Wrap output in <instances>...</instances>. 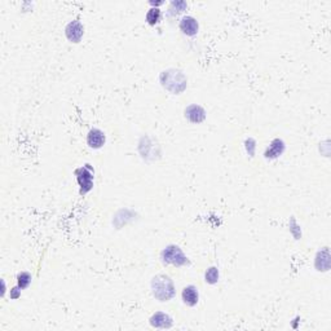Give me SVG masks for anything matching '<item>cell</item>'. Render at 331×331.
I'll return each mask as SVG.
<instances>
[{
    "mask_svg": "<svg viewBox=\"0 0 331 331\" xmlns=\"http://www.w3.org/2000/svg\"><path fill=\"white\" fill-rule=\"evenodd\" d=\"M159 83L167 92L181 95L188 87V78L180 69L170 68L159 74Z\"/></svg>",
    "mask_w": 331,
    "mask_h": 331,
    "instance_id": "6da1fadb",
    "label": "cell"
},
{
    "mask_svg": "<svg viewBox=\"0 0 331 331\" xmlns=\"http://www.w3.org/2000/svg\"><path fill=\"white\" fill-rule=\"evenodd\" d=\"M150 288L153 296L161 303L170 301L171 299L175 298L176 288L173 283L172 278L167 274L159 273L151 278Z\"/></svg>",
    "mask_w": 331,
    "mask_h": 331,
    "instance_id": "7a4b0ae2",
    "label": "cell"
},
{
    "mask_svg": "<svg viewBox=\"0 0 331 331\" xmlns=\"http://www.w3.org/2000/svg\"><path fill=\"white\" fill-rule=\"evenodd\" d=\"M161 261L164 266H173L178 268L190 264L189 257L184 254L178 245H168L164 247L161 251Z\"/></svg>",
    "mask_w": 331,
    "mask_h": 331,
    "instance_id": "3957f363",
    "label": "cell"
},
{
    "mask_svg": "<svg viewBox=\"0 0 331 331\" xmlns=\"http://www.w3.org/2000/svg\"><path fill=\"white\" fill-rule=\"evenodd\" d=\"M74 175L77 176V181L80 186L79 194L85 195L90 193L93 188V180H95V170L90 163H85L82 167L77 168L74 171Z\"/></svg>",
    "mask_w": 331,
    "mask_h": 331,
    "instance_id": "277c9868",
    "label": "cell"
},
{
    "mask_svg": "<svg viewBox=\"0 0 331 331\" xmlns=\"http://www.w3.org/2000/svg\"><path fill=\"white\" fill-rule=\"evenodd\" d=\"M65 35L72 43H80L83 35H84V26L79 19L70 21L65 28Z\"/></svg>",
    "mask_w": 331,
    "mask_h": 331,
    "instance_id": "5b68a950",
    "label": "cell"
},
{
    "mask_svg": "<svg viewBox=\"0 0 331 331\" xmlns=\"http://www.w3.org/2000/svg\"><path fill=\"white\" fill-rule=\"evenodd\" d=\"M184 117H185L190 123L200 124L206 121L207 113H206V110L203 109L201 105L190 104L189 106L185 107V110H184Z\"/></svg>",
    "mask_w": 331,
    "mask_h": 331,
    "instance_id": "8992f818",
    "label": "cell"
},
{
    "mask_svg": "<svg viewBox=\"0 0 331 331\" xmlns=\"http://www.w3.org/2000/svg\"><path fill=\"white\" fill-rule=\"evenodd\" d=\"M286 150V144L282 139H273L269 144L268 148L264 151V158L273 161V159L279 158L282 154L285 153Z\"/></svg>",
    "mask_w": 331,
    "mask_h": 331,
    "instance_id": "52a82bcc",
    "label": "cell"
},
{
    "mask_svg": "<svg viewBox=\"0 0 331 331\" xmlns=\"http://www.w3.org/2000/svg\"><path fill=\"white\" fill-rule=\"evenodd\" d=\"M181 33L186 36H195L200 31V22L192 16H184L179 24Z\"/></svg>",
    "mask_w": 331,
    "mask_h": 331,
    "instance_id": "ba28073f",
    "label": "cell"
},
{
    "mask_svg": "<svg viewBox=\"0 0 331 331\" xmlns=\"http://www.w3.org/2000/svg\"><path fill=\"white\" fill-rule=\"evenodd\" d=\"M315 268L318 272H328L331 268V255L327 246L317 251L315 259Z\"/></svg>",
    "mask_w": 331,
    "mask_h": 331,
    "instance_id": "9c48e42d",
    "label": "cell"
},
{
    "mask_svg": "<svg viewBox=\"0 0 331 331\" xmlns=\"http://www.w3.org/2000/svg\"><path fill=\"white\" fill-rule=\"evenodd\" d=\"M106 143V136L100 128H91L87 135V144L91 149H101Z\"/></svg>",
    "mask_w": 331,
    "mask_h": 331,
    "instance_id": "30bf717a",
    "label": "cell"
},
{
    "mask_svg": "<svg viewBox=\"0 0 331 331\" xmlns=\"http://www.w3.org/2000/svg\"><path fill=\"white\" fill-rule=\"evenodd\" d=\"M183 303L188 306H195L200 301V291L194 285H188L183 289L181 293Z\"/></svg>",
    "mask_w": 331,
    "mask_h": 331,
    "instance_id": "8fae6325",
    "label": "cell"
},
{
    "mask_svg": "<svg viewBox=\"0 0 331 331\" xmlns=\"http://www.w3.org/2000/svg\"><path fill=\"white\" fill-rule=\"evenodd\" d=\"M149 322L156 328H171L173 325L172 317L164 312H156L150 317Z\"/></svg>",
    "mask_w": 331,
    "mask_h": 331,
    "instance_id": "7c38bea8",
    "label": "cell"
},
{
    "mask_svg": "<svg viewBox=\"0 0 331 331\" xmlns=\"http://www.w3.org/2000/svg\"><path fill=\"white\" fill-rule=\"evenodd\" d=\"M161 18H162V12L159 8H154V7H151V8L146 12L145 21L148 22L150 26H156L157 24H159Z\"/></svg>",
    "mask_w": 331,
    "mask_h": 331,
    "instance_id": "4fadbf2b",
    "label": "cell"
},
{
    "mask_svg": "<svg viewBox=\"0 0 331 331\" xmlns=\"http://www.w3.org/2000/svg\"><path fill=\"white\" fill-rule=\"evenodd\" d=\"M186 8H188V4H186L184 0H173L170 4L168 13H170L171 16H178V14L183 13Z\"/></svg>",
    "mask_w": 331,
    "mask_h": 331,
    "instance_id": "5bb4252c",
    "label": "cell"
},
{
    "mask_svg": "<svg viewBox=\"0 0 331 331\" xmlns=\"http://www.w3.org/2000/svg\"><path fill=\"white\" fill-rule=\"evenodd\" d=\"M31 279H33V277H31V274L29 272H19L17 274V286L21 290H25V289H28L30 286Z\"/></svg>",
    "mask_w": 331,
    "mask_h": 331,
    "instance_id": "9a60e30c",
    "label": "cell"
},
{
    "mask_svg": "<svg viewBox=\"0 0 331 331\" xmlns=\"http://www.w3.org/2000/svg\"><path fill=\"white\" fill-rule=\"evenodd\" d=\"M219 269L216 267H210L205 273V281L207 282L208 285H215L219 282Z\"/></svg>",
    "mask_w": 331,
    "mask_h": 331,
    "instance_id": "2e32d148",
    "label": "cell"
},
{
    "mask_svg": "<svg viewBox=\"0 0 331 331\" xmlns=\"http://www.w3.org/2000/svg\"><path fill=\"white\" fill-rule=\"evenodd\" d=\"M245 148H246L247 154L250 157L255 156V149H256V141H255L252 137H249V139L245 140Z\"/></svg>",
    "mask_w": 331,
    "mask_h": 331,
    "instance_id": "e0dca14e",
    "label": "cell"
},
{
    "mask_svg": "<svg viewBox=\"0 0 331 331\" xmlns=\"http://www.w3.org/2000/svg\"><path fill=\"white\" fill-rule=\"evenodd\" d=\"M19 296H21V289H19L18 286H16V288L12 289V290H11V299L16 300V299H18Z\"/></svg>",
    "mask_w": 331,
    "mask_h": 331,
    "instance_id": "ac0fdd59",
    "label": "cell"
},
{
    "mask_svg": "<svg viewBox=\"0 0 331 331\" xmlns=\"http://www.w3.org/2000/svg\"><path fill=\"white\" fill-rule=\"evenodd\" d=\"M149 4H150L151 7H154V8H158V6H162L163 2H153V0H151V2H149Z\"/></svg>",
    "mask_w": 331,
    "mask_h": 331,
    "instance_id": "d6986e66",
    "label": "cell"
}]
</instances>
